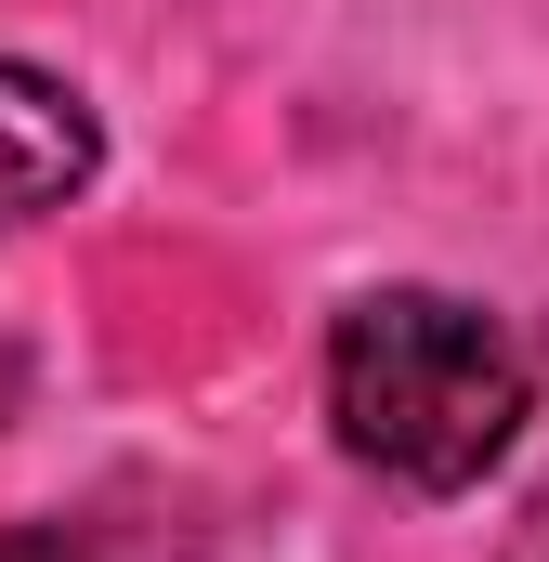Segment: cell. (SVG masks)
Returning a JSON list of instances; mask_svg holds the SVG:
<instances>
[{
    "label": "cell",
    "mask_w": 549,
    "mask_h": 562,
    "mask_svg": "<svg viewBox=\"0 0 549 562\" xmlns=\"http://www.w3.org/2000/svg\"><path fill=\"white\" fill-rule=\"evenodd\" d=\"M537 419L524 340L458 288H367L327 327V431L393 497H471Z\"/></svg>",
    "instance_id": "6da1fadb"
},
{
    "label": "cell",
    "mask_w": 549,
    "mask_h": 562,
    "mask_svg": "<svg viewBox=\"0 0 549 562\" xmlns=\"http://www.w3.org/2000/svg\"><path fill=\"white\" fill-rule=\"evenodd\" d=\"M92 170H105L92 92L53 79V66H13V53H0V236H26L40 210L92 196Z\"/></svg>",
    "instance_id": "7a4b0ae2"
},
{
    "label": "cell",
    "mask_w": 549,
    "mask_h": 562,
    "mask_svg": "<svg viewBox=\"0 0 549 562\" xmlns=\"http://www.w3.org/2000/svg\"><path fill=\"white\" fill-rule=\"evenodd\" d=\"M0 562H92V550H79V537H53V524H13V537H0Z\"/></svg>",
    "instance_id": "3957f363"
}]
</instances>
